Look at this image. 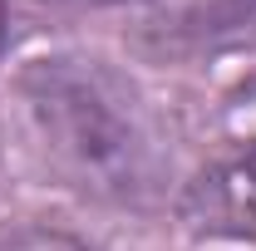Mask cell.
Returning a JSON list of instances; mask_svg holds the SVG:
<instances>
[{
    "label": "cell",
    "instance_id": "obj_6",
    "mask_svg": "<svg viewBox=\"0 0 256 251\" xmlns=\"http://www.w3.org/2000/svg\"><path fill=\"white\" fill-rule=\"evenodd\" d=\"M0 34H5V20H0Z\"/></svg>",
    "mask_w": 256,
    "mask_h": 251
},
{
    "label": "cell",
    "instance_id": "obj_4",
    "mask_svg": "<svg viewBox=\"0 0 256 251\" xmlns=\"http://www.w3.org/2000/svg\"><path fill=\"white\" fill-rule=\"evenodd\" d=\"M0 251H94V246L64 226H25V232L0 236Z\"/></svg>",
    "mask_w": 256,
    "mask_h": 251
},
{
    "label": "cell",
    "instance_id": "obj_5",
    "mask_svg": "<svg viewBox=\"0 0 256 251\" xmlns=\"http://www.w3.org/2000/svg\"><path fill=\"white\" fill-rule=\"evenodd\" d=\"M40 5H128V0H40Z\"/></svg>",
    "mask_w": 256,
    "mask_h": 251
},
{
    "label": "cell",
    "instance_id": "obj_3",
    "mask_svg": "<svg viewBox=\"0 0 256 251\" xmlns=\"http://www.w3.org/2000/svg\"><path fill=\"white\" fill-rule=\"evenodd\" d=\"M162 40L178 50H222L256 40V0H192L162 25Z\"/></svg>",
    "mask_w": 256,
    "mask_h": 251
},
{
    "label": "cell",
    "instance_id": "obj_2",
    "mask_svg": "<svg viewBox=\"0 0 256 251\" xmlns=\"http://www.w3.org/2000/svg\"><path fill=\"white\" fill-rule=\"evenodd\" d=\"M188 212L197 226L256 242V148L212 162L188 192Z\"/></svg>",
    "mask_w": 256,
    "mask_h": 251
},
{
    "label": "cell",
    "instance_id": "obj_1",
    "mask_svg": "<svg viewBox=\"0 0 256 251\" xmlns=\"http://www.w3.org/2000/svg\"><path fill=\"white\" fill-rule=\"evenodd\" d=\"M20 98L50 162L79 192L138 202L158 182L162 148L133 79L94 54H40L20 69Z\"/></svg>",
    "mask_w": 256,
    "mask_h": 251
}]
</instances>
